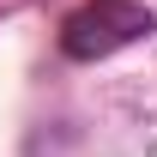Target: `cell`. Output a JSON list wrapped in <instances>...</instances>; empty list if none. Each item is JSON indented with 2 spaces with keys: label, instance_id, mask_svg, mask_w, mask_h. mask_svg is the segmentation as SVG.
Instances as JSON below:
<instances>
[{
  "label": "cell",
  "instance_id": "obj_1",
  "mask_svg": "<svg viewBox=\"0 0 157 157\" xmlns=\"http://www.w3.org/2000/svg\"><path fill=\"white\" fill-rule=\"evenodd\" d=\"M151 12L145 6H133V0H91V6H78L73 18L60 24V48L73 60H103L115 55V48H127V42L151 36Z\"/></svg>",
  "mask_w": 157,
  "mask_h": 157
}]
</instances>
